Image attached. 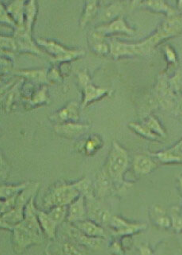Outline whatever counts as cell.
I'll return each instance as SVG.
<instances>
[{
    "label": "cell",
    "instance_id": "1",
    "mask_svg": "<svg viewBox=\"0 0 182 255\" xmlns=\"http://www.w3.org/2000/svg\"><path fill=\"white\" fill-rule=\"evenodd\" d=\"M182 33V16L177 14L166 17L153 34L141 42L128 44L117 40H112L110 45V55L114 60L124 56H147L167 39L176 37Z\"/></svg>",
    "mask_w": 182,
    "mask_h": 255
},
{
    "label": "cell",
    "instance_id": "2",
    "mask_svg": "<svg viewBox=\"0 0 182 255\" xmlns=\"http://www.w3.org/2000/svg\"><path fill=\"white\" fill-rule=\"evenodd\" d=\"M128 154L117 142L112 143V149L107 159L104 172L115 186L124 184V175L128 169Z\"/></svg>",
    "mask_w": 182,
    "mask_h": 255
},
{
    "label": "cell",
    "instance_id": "3",
    "mask_svg": "<svg viewBox=\"0 0 182 255\" xmlns=\"http://www.w3.org/2000/svg\"><path fill=\"white\" fill-rule=\"evenodd\" d=\"M82 195L76 182L68 184L58 182L50 188L44 198V207L51 209L56 206H69Z\"/></svg>",
    "mask_w": 182,
    "mask_h": 255
},
{
    "label": "cell",
    "instance_id": "4",
    "mask_svg": "<svg viewBox=\"0 0 182 255\" xmlns=\"http://www.w3.org/2000/svg\"><path fill=\"white\" fill-rule=\"evenodd\" d=\"M40 184L30 183L29 186L24 191L21 192L18 196L15 207L10 212L2 214L1 217V228L4 229L11 230L12 228L17 224L23 221L25 217V209L32 197L36 196L39 189Z\"/></svg>",
    "mask_w": 182,
    "mask_h": 255
},
{
    "label": "cell",
    "instance_id": "5",
    "mask_svg": "<svg viewBox=\"0 0 182 255\" xmlns=\"http://www.w3.org/2000/svg\"><path fill=\"white\" fill-rule=\"evenodd\" d=\"M38 46L45 49L47 56L50 57L52 61L56 64L68 63L81 58L85 55L83 49H71L60 45V43L47 39L37 38L35 40Z\"/></svg>",
    "mask_w": 182,
    "mask_h": 255
},
{
    "label": "cell",
    "instance_id": "6",
    "mask_svg": "<svg viewBox=\"0 0 182 255\" xmlns=\"http://www.w3.org/2000/svg\"><path fill=\"white\" fill-rule=\"evenodd\" d=\"M77 78L78 83L80 84L83 92V99L80 103L82 109L86 108L88 105L93 103L95 101L104 99L112 92L109 88L106 87L95 86L91 80L87 70L79 71L77 72Z\"/></svg>",
    "mask_w": 182,
    "mask_h": 255
},
{
    "label": "cell",
    "instance_id": "7",
    "mask_svg": "<svg viewBox=\"0 0 182 255\" xmlns=\"http://www.w3.org/2000/svg\"><path fill=\"white\" fill-rule=\"evenodd\" d=\"M13 232V245L17 253L21 254L29 247L41 244L44 236H39L19 223L11 229Z\"/></svg>",
    "mask_w": 182,
    "mask_h": 255
},
{
    "label": "cell",
    "instance_id": "8",
    "mask_svg": "<svg viewBox=\"0 0 182 255\" xmlns=\"http://www.w3.org/2000/svg\"><path fill=\"white\" fill-rule=\"evenodd\" d=\"M14 37L18 46V52L32 53L38 56H47L45 51L39 48L36 41H33L32 33H29L25 27L17 28L14 30Z\"/></svg>",
    "mask_w": 182,
    "mask_h": 255
},
{
    "label": "cell",
    "instance_id": "9",
    "mask_svg": "<svg viewBox=\"0 0 182 255\" xmlns=\"http://www.w3.org/2000/svg\"><path fill=\"white\" fill-rule=\"evenodd\" d=\"M93 30L105 38L113 35L132 36L136 33L135 29L128 26L123 16L118 17L117 19L114 20L110 23L99 25Z\"/></svg>",
    "mask_w": 182,
    "mask_h": 255
},
{
    "label": "cell",
    "instance_id": "10",
    "mask_svg": "<svg viewBox=\"0 0 182 255\" xmlns=\"http://www.w3.org/2000/svg\"><path fill=\"white\" fill-rule=\"evenodd\" d=\"M155 95L158 102L166 110H173L175 107L177 97L171 89L166 76H161L155 87Z\"/></svg>",
    "mask_w": 182,
    "mask_h": 255
},
{
    "label": "cell",
    "instance_id": "11",
    "mask_svg": "<svg viewBox=\"0 0 182 255\" xmlns=\"http://www.w3.org/2000/svg\"><path fill=\"white\" fill-rule=\"evenodd\" d=\"M80 103L72 101L65 107L53 113L49 116V120L54 122L56 125L64 124L67 122H77L80 119Z\"/></svg>",
    "mask_w": 182,
    "mask_h": 255
},
{
    "label": "cell",
    "instance_id": "12",
    "mask_svg": "<svg viewBox=\"0 0 182 255\" xmlns=\"http://www.w3.org/2000/svg\"><path fill=\"white\" fill-rule=\"evenodd\" d=\"M90 126L79 122H67L55 125L54 131L57 135L67 139H76L84 135L89 130Z\"/></svg>",
    "mask_w": 182,
    "mask_h": 255
},
{
    "label": "cell",
    "instance_id": "13",
    "mask_svg": "<svg viewBox=\"0 0 182 255\" xmlns=\"http://www.w3.org/2000/svg\"><path fill=\"white\" fill-rule=\"evenodd\" d=\"M67 232L71 240L83 247L97 250L101 248L103 240L101 238H93L86 236L81 231L79 230L75 225H70L67 229Z\"/></svg>",
    "mask_w": 182,
    "mask_h": 255
},
{
    "label": "cell",
    "instance_id": "14",
    "mask_svg": "<svg viewBox=\"0 0 182 255\" xmlns=\"http://www.w3.org/2000/svg\"><path fill=\"white\" fill-rule=\"evenodd\" d=\"M132 7H144L147 10L167 14V17L178 14L175 9L163 0H147V1H132Z\"/></svg>",
    "mask_w": 182,
    "mask_h": 255
},
{
    "label": "cell",
    "instance_id": "15",
    "mask_svg": "<svg viewBox=\"0 0 182 255\" xmlns=\"http://www.w3.org/2000/svg\"><path fill=\"white\" fill-rule=\"evenodd\" d=\"M109 226L112 228L115 234L118 236L133 234L135 232L144 229L146 227L145 224H132L116 216L111 217Z\"/></svg>",
    "mask_w": 182,
    "mask_h": 255
},
{
    "label": "cell",
    "instance_id": "16",
    "mask_svg": "<svg viewBox=\"0 0 182 255\" xmlns=\"http://www.w3.org/2000/svg\"><path fill=\"white\" fill-rule=\"evenodd\" d=\"M85 199L86 197L84 195H80L68 206L67 220L70 224H74L87 220L88 209Z\"/></svg>",
    "mask_w": 182,
    "mask_h": 255
},
{
    "label": "cell",
    "instance_id": "17",
    "mask_svg": "<svg viewBox=\"0 0 182 255\" xmlns=\"http://www.w3.org/2000/svg\"><path fill=\"white\" fill-rule=\"evenodd\" d=\"M124 3L120 1H116L105 6L101 11H99V21L103 22L102 25L109 24L118 17L122 16L124 12Z\"/></svg>",
    "mask_w": 182,
    "mask_h": 255
},
{
    "label": "cell",
    "instance_id": "18",
    "mask_svg": "<svg viewBox=\"0 0 182 255\" xmlns=\"http://www.w3.org/2000/svg\"><path fill=\"white\" fill-rule=\"evenodd\" d=\"M73 225H75L86 236H90V237L103 239L106 236L104 228H102L100 224L91 221V220H84V221L76 223Z\"/></svg>",
    "mask_w": 182,
    "mask_h": 255
},
{
    "label": "cell",
    "instance_id": "19",
    "mask_svg": "<svg viewBox=\"0 0 182 255\" xmlns=\"http://www.w3.org/2000/svg\"><path fill=\"white\" fill-rule=\"evenodd\" d=\"M163 163L182 162V139L171 148L160 152L151 154Z\"/></svg>",
    "mask_w": 182,
    "mask_h": 255
},
{
    "label": "cell",
    "instance_id": "20",
    "mask_svg": "<svg viewBox=\"0 0 182 255\" xmlns=\"http://www.w3.org/2000/svg\"><path fill=\"white\" fill-rule=\"evenodd\" d=\"M24 79L14 84L11 88H9L6 92L2 94V102L4 110L6 111H11L13 106L21 97V85L23 83Z\"/></svg>",
    "mask_w": 182,
    "mask_h": 255
},
{
    "label": "cell",
    "instance_id": "21",
    "mask_svg": "<svg viewBox=\"0 0 182 255\" xmlns=\"http://www.w3.org/2000/svg\"><path fill=\"white\" fill-rule=\"evenodd\" d=\"M14 74L17 76L27 79L31 83L45 86L49 83L48 81V71L45 68L42 69L21 70L15 71Z\"/></svg>",
    "mask_w": 182,
    "mask_h": 255
},
{
    "label": "cell",
    "instance_id": "22",
    "mask_svg": "<svg viewBox=\"0 0 182 255\" xmlns=\"http://www.w3.org/2000/svg\"><path fill=\"white\" fill-rule=\"evenodd\" d=\"M37 217L44 234L49 239L56 237V228L58 224L49 216V213L37 209Z\"/></svg>",
    "mask_w": 182,
    "mask_h": 255
},
{
    "label": "cell",
    "instance_id": "23",
    "mask_svg": "<svg viewBox=\"0 0 182 255\" xmlns=\"http://www.w3.org/2000/svg\"><path fill=\"white\" fill-rule=\"evenodd\" d=\"M156 163L151 159V157L147 155H136L134 159L133 168L134 171L139 175H146L156 168Z\"/></svg>",
    "mask_w": 182,
    "mask_h": 255
},
{
    "label": "cell",
    "instance_id": "24",
    "mask_svg": "<svg viewBox=\"0 0 182 255\" xmlns=\"http://www.w3.org/2000/svg\"><path fill=\"white\" fill-rule=\"evenodd\" d=\"M25 1L16 0L6 6L8 13L17 24V28L25 27Z\"/></svg>",
    "mask_w": 182,
    "mask_h": 255
},
{
    "label": "cell",
    "instance_id": "25",
    "mask_svg": "<svg viewBox=\"0 0 182 255\" xmlns=\"http://www.w3.org/2000/svg\"><path fill=\"white\" fill-rule=\"evenodd\" d=\"M89 45L91 49L97 54L105 56L110 53V45L105 41V37H101L96 32L89 33Z\"/></svg>",
    "mask_w": 182,
    "mask_h": 255
},
{
    "label": "cell",
    "instance_id": "26",
    "mask_svg": "<svg viewBox=\"0 0 182 255\" xmlns=\"http://www.w3.org/2000/svg\"><path fill=\"white\" fill-rule=\"evenodd\" d=\"M99 14V2L97 0H87L84 6V12L80 21V26L82 29L94 19Z\"/></svg>",
    "mask_w": 182,
    "mask_h": 255
},
{
    "label": "cell",
    "instance_id": "27",
    "mask_svg": "<svg viewBox=\"0 0 182 255\" xmlns=\"http://www.w3.org/2000/svg\"><path fill=\"white\" fill-rule=\"evenodd\" d=\"M49 99L48 95V88L46 86H42L40 89L32 92L30 96L25 100V104L27 108L33 109L41 107L43 105L49 103Z\"/></svg>",
    "mask_w": 182,
    "mask_h": 255
},
{
    "label": "cell",
    "instance_id": "28",
    "mask_svg": "<svg viewBox=\"0 0 182 255\" xmlns=\"http://www.w3.org/2000/svg\"><path fill=\"white\" fill-rule=\"evenodd\" d=\"M31 182H25L18 185H2L0 188L1 200L7 199L14 196L19 195L21 192L28 187Z\"/></svg>",
    "mask_w": 182,
    "mask_h": 255
},
{
    "label": "cell",
    "instance_id": "29",
    "mask_svg": "<svg viewBox=\"0 0 182 255\" xmlns=\"http://www.w3.org/2000/svg\"><path fill=\"white\" fill-rule=\"evenodd\" d=\"M37 14V2L35 0H30L25 5V27L29 33H32L33 25Z\"/></svg>",
    "mask_w": 182,
    "mask_h": 255
},
{
    "label": "cell",
    "instance_id": "30",
    "mask_svg": "<svg viewBox=\"0 0 182 255\" xmlns=\"http://www.w3.org/2000/svg\"><path fill=\"white\" fill-rule=\"evenodd\" d=\"M103 141L101 137L98 135H91V137L88 138L84 142L83 145V150L86 155H93L95 153H97L101 147H102Z\"/></svg>",
    "mask_w": 182,
    "mask_h": 255
},
{
    "label": "cell",
    "instance_id": "31",
    "mask_svg": "<svg viewBox=\"0 0 182 255\" xmlns=\"http://www.w3.org/2000/svg\"><path fill=\"white\" fill-rule=\"evenodd\" d=\"M143 124L146 127L152 131L154 134L157 135L159 137H165L166 136V132L162 127L160 122H159L157 118L154 116L147 117L145 120L143 122Z\"/></svg>",
    "mask_w": 182,
    "mask_h": 255
},
{
    "label": "cell",
    "instance_id": "32",
    "mask_svg": "<svg viewBox=\"0 0 182 255\" xmlns=\"http://www.w3.org/2000/svg\"><path fill=\"white\" fill-rule=\"evenodd\" d=\"M1 52L2 55L5 53L14 55L15 52H18V46L14 37L1 36Z\"/></svg>",
    "mask_w": 182,
    "mask_h": 255
},
{
    "label": "cell",
    "instance_id": "33",
    "mask_svg": "<svg viewBox=\"0 0 182 255\" xmlns=\"http://www.w3.org/2000/svg\"><path fill=\"white\" fill-rule=\"evenodd\" d=\"M129 127L135 132L141 135L143 137L152 139V140H157V139H159V136L154 134L152 131H150L143 123L142 124H138V123H135V122H131L129 124Z\"/></svg>",
    "mask_w": 182,
    "mask_h": 255
},
{
    "label": "cell",
    "instance_id": "34",
    "mask_svg": "<svg viewBox=\"0 0 182 255\" xmlns=\"http://www.w3.org/2000/svg\"><path fill=\"white\" fill-rule=\"evenodd\" d=\"M49 214L57 224H61L68 217V206H56L52 208Z\"/></svg>",
    "mask_w": 182,
    "mask_h": 255
},
{
    "label": "cell",
    "instance_id": "35",
    "mask_svg": "<svg viewBox=\"0 0 182 255\" xmlns=\"http://www.w3.org/2000/svg\"><path fill=\"white\" fill-rule=\"evenodd\" d=\"M80 246L73 241L64 243L62 245L63 255H84Z\"/></svg>",
    "mask_w": 182,
    "mask_h": 255
},
{
    "label": "cell",
    "instance_id": "36",
    "mask_svg": "<svg viewBox=\"0 0 182 255\" xmlns=\"http://www.w3.org/2000/svg\"><path fill=\"white\" fill-rule=\"evenodd\" d=\"M0 20H1V23L3 25H7L9 27L15 30L17 29V24H16L13 17L10 16V14L8 13L6 10V6L3 3H1L0 5Z\"/></svg>",
    "mask_w": 182,
    "mask_h": 255
},
{
    "label": "cell",
    "instance_id": "37",
    "mask_svg": "<svg viewBox=\"0 0 182 255\" xmlns=\"http://www.w3.org/2000/svg\"><path fill=\"white\" fill-rule=\"evenodd\" d=\"M18 196L19 195L10 197L7 199L1 200V214H5L15 207Z\"/></svg>",
    "mask_w": 182,
    "mask_h": 255
},
{
    "label": "cell",
    "instance_id": "38",
    "mask_svg": "<svg viewBox=\"0 0 182 255\" xmlns=\"http://www.w3.org/2000/svg\"><path fill=\"white\" fill-rule=\"evenodd\" d=\"M61 80H62L61 73L59 71L58 68H56V66L48 71V81H49V83H59V82H61Z\"/></svg>",
    "mask_w": 182,
    "mask_h": 255
},
{
    "label": "cell",
    "instance_id": "39",
    "mask_svg": "<svg viewBox=\"0 0 182 255\" xmlns=\"http://www.w3.org/2000/svg\"><path fill=\"white\" fill-rule=\"evenodd\" d=\"M155 217H156L155 221H156V223H157L159 226L163 227V228H168V227L171 226V220L168 217H166L165 214L158 215Z\"/></svg>",
    "mask_w": 182,
    "mask_h": 255
},
{
    "label": "cell",
    "instance_id": "40",
    "mask_svg": "<svg viewBox=\"0 0 182 255\" xmlns=\"http://www.w3.org/2000/svg\"><path fill=\"white\" fill-rule=\"evenodd\" d=\"M164 52L168 62L173 63V64L176 63V54H175V51L173 50V48H171L169 45H167L165 47Z\"/></svg>",
    "mask_w": 182,
    "mask_h": 255
},
{
    "label": "cell",
    "instance_id": "41",
    "mask_svg": "<svg viewBox=\"0 0 182 255\" xmlns=\"http://www.w3.org/2000/svg\"><path fill=\"white\" fill-rule=\"evenodd\" d=\"M173 228L176 231L182 230V219L179 217L178 215H172V221H171Z\"/></svg>",
    "mask_w": 182,
    "mask_h": 255
},
{
    "label": "cell",
    "instance_id": "42",
    "mask_svg": "<svg viewBox=\"0 0 182 255\" xmlns=\"http://www.w3.org/2000/svg\"><path fill=\"white\" fill-rule=\"evenodd\" d=\"M10 59L4 58L2 56V60H1V70H2V73H6V72H10L12 68V63L10 62Z\"/></svg>",
    "mask_w": 182,
    "mask_h": 255
},
{
    "label": "cell",
    "instance_id": "43",
    "mask_svg": "<svg viewBox=\"0 0 182 255\" xmlns=\"http://www.w3.org/2000/svg\"><path fill=\"white\" fill-rule=\"evenodd\" d=\"M173 110L175 111L176 114H179V115L182 116V97L177 98L175 107H174Z\"/></svg>",
    "mask_w": 182,
    "mask_h": 255
},
{
    "label": "cell",
    "instance_id": "44",
    "mask_svg": "<svg viewBox=\"0 0 182 255\" xmlns=\"http://www.w3.org/2000/svg\"><path fill=\"white\" fill-rule=\"evenodd\" d=\"M140 252H141V255H152L151 249L148 247H147V246L141 247Z\"/></svg>",
    "mask_w": 182,
    "mask_h": 255
},
{
    "label": "cell",
    "instance_id": "45",
    "mask_svg": "<svg viewBox=\"0 0 182 255\" xmlns=\"http://www.w3.org/2000/svg\"><path fill=\"white\" fill-rule=\"evenodd\" d=\"M179 182H180V186L182 189V177H181L180 178H179Z\"/></svg>",
    "mask_w": 182,
    "mask_h": 255
}]
</instances>
